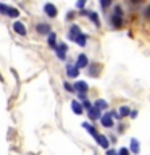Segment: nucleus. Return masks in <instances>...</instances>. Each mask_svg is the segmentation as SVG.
I'll return each mask as SVG.
<instances>
[{
  "label": "nucleus",
  "mask_w": 150,
  "mask_h": 155,
  "mask_svg": "<svg viewBox=\"0 0 150 155\" xmlns=\"http://www.w3.org/2000/svg\"><path fill=\"white\" fill-rule=\"evenodd\" d=\"M139 150H140L139 140L137 139H132V140H131V152H132V153H139Z\"/></svg>",
  "instance_id": "nucleus-17"
},
{
  "label": "nucleus",
  "mask_w": 150,
  "mask_h": 155,
  "mask_svg": "<svg viewBox=\"0 0 150 155\" xmlns=\"http://www.w3.org/2000/svg\"><path fill=\"white\" fill-rule=\"evenodd\" d=\"M48 36V45H50L52 48H55L57 47V36H55V32H50V34H47Z\"/></svg>",
  "instance_id": "nucleus-18"
},
{
  "label": "nucleus",
  "mask_w": 150,
  "mask_h": 155,
  "mask_svg": "<svg viewBox=\"0 0 150 155\" xmlns=\"http://www.w3.org/2000/svg\"><path fill=\"white\" fill-rule=\"evenodd\" d=\"M87 111H89V118L90 120H99L100 118V116H102V111L99 110V108H95V107H92V108H89V110H87Z\"/></svg>",
  "instance_id": "nucleus-11"
},
{
  "label": "nucleus",
  "mask_w": 150,
  "mask_h": 155,
  "mask_svg": "<svg viewBox=\"0 0 150 155\" xmlns=\"http://www.w3.org/2000/svg\"><path fill=\"white\" fill-rule=\"evenodd\" d=\"M82 105H84V107H86V108H87V110H89V108H92V105H90V102H89V100H87V99H86L84 102H82Z\"/></svg>",
  "instance_id": "nucleus-27"
},
{
  "label": "nucleus",
  "mask_w": 150,
  "mask_h": 155,
  "mask_svg": "<svg viewBox=\"0 0 150 155\" xmlns=\"http://www.w3.org/2000/svg\"><path fill=\"white\" fill-rule=\"evenodd\" d=\"M100 121H102V124H103L105 128H111V126H113V118H111L110 113L102 115V116H100Z\"/></svg>",
  "instance_id": "nucleus-7"
},
{
  "label": "nucleus",
  "mask_w": 150,
  "mask_h": 155,
  "mask_svg": "<svg viewBox=\"0 0 150 155\" xmlns=\"http://www.w3.org/2000/svg\"><path fill=\"white\" fill-rule=\"evenodd\" d=\"M100 3H102V7H103V8H108L111 5V0H100Z\"/></svg>",
  "instance_id": "nucleus-23"
},
{
  "label": "nucleus",
  "mask_w": 150,
  "mask_h": 155,
  "mask_svg": "<svg viewBox=\"0 0 150 155\" xmlns=\"http://www.w3.org/2000/svg\"><path fill=\"white\" fill-rule=\"evenodd\" d=\"M129 115H131V118H135V116H137V111H129Z\"/></svg>",
  "instance_id": "nucleus-29"
},
{
  "label": "nucleus",
  "mask_w": 150,
  "mask_h": 155,
  "mask_svg": "<svg viewBox=\"0 0 150 155\" xmlns=\"http://www.w3.org/2000/svg\"><path fill=\"white\" fill-rule=\"evenodd\" d=\"M106 155H118V153H116L115 150H108V152H106Z\"/></svg>",
  "instance_id": "nucleus-30"
},
{
  "label": "nucleus",
  "mask_w": 150,
  "mask_h": 155,
  "mask_svg": "<svg viewBox=\"0 0 150 155\" xmlns=\"http://www.w3.org/2000/svg\"><path fill=\"white\" fill-rule=\"evenodd\" d=\"M106 105H108V104H106L103 99H99V100L95 102L94 107H95V108H99V110H102V108H106Z\"/></svg>",
  "instance_id": "nucleus-20"
},
{
  "label": "nucleus",
  "mask_w": 150,
  "mask_h": 155,
  "mask_svg": "<svg viewBox=\"0 0 150 155\" xmlns=\"http://www.w3.org/2000/svg\"><path fill=\"white\" fill-rule=\"evenodd\" d=\"M7 12H8V5H5V3L0 2V13H2V15H7Z\"/></svg>",
  "instance_id": "nucleus-22"
},
{
  "label": "nucleus",
  "mask_w": 150,
  "mask_h": 155,
  "mask_svg": "<svg viewBox=\"0 0 150 155\" xmlns=\"http://www.w3.org/2000/svg\"><path fill=\"white\" fill-rule=\"evenodd\" d=\"M81 34V29H79V26H76V24H73V26L70 28V32H68V37L71 39V41H74V39L77 37Z\"/></svg>",
  "instance_id": "nucleus-10"
},
{
  "label": "nucleus",
  "mask_w": 150,
  "mask_h": 155,
  "mask_svg": "<svg viewBox=\"0 0 150 155\" xmlns=\"http://www.w3.org/2000/svg\"><path fill=\"white\" fill-rule=\"evenodd\" d=\"M76 68L77 70H82V68H87L89 66V60H87V57L84 55V53H81L79 57H77V60H76Z\"/></svg>",
  "instance_id": "nucleus-3"
},
{
  "label": "nucleus",
  "mask_w": 150,
  "mask_h": 155,
  "mask_svg": "<svg viewBox=\"0 0 150 155\" xmlns=\"http://www.w3.org/2000/svg\"><path fill=\"white\" fill-rule=\"evenodd\" d=\"M129 108H128V107H121V108H119V111H118V118H123V116H128L129 115Z\"/></svg>",
  "instance_id": "nucleus-19"
},
{
  "label": "nucleus",
  "mask_w": 150,
  "mask_h": 155,
  "mask_svg": "<svg viewBox=\"0 0 150 155\" xmlns=\"http://www.w3.org/2000/svg\"><path fill=\"white\" fill-rule=\"evenodd\" d=\"M55 48H57V57L60 58V60H65V58H66V50H68L66 44L60 42V44H58V45H57Z\"/></svg>",
  "instance_id": "nucleus-4"
},
{
  "label": "nucleus",
  "mask_w": 150,
  "mask_h": 155,
  "mask_svg": "<svg viewBox=\"0 0 150 155\" xmlns=\"http://www.w3.org/2000/svg\"><path fill=\"white\" fill-rule=\"evenodd\" d=\"M82 128H84V129H86V131H87V133H89L90 136H94V137L97 139V136H99V133L95 131V128H94L92 124H89V123H82Z\"/></svg>",
  "instance_id": "nucleus-12"
},
{
  "label": "nucleus",
  "mask_w": 150,
  "mask_h": 155,
  "mask_svg": "<svg viewBox=\"0 0 150 155\" xmlns=\"http://www.w3.org/2000/svg\"><path fill=\"white\" fill-rule=\"evenodd\" d=\"M81 15H82V16H86V15H87V16L92 19V23H94L97 28H100V18H99V15H97L95 12H87V10H82Z\"/></svg>",
  "instance_id": "nucleus-2"
},
{
  "label": "nucleus",
  "mask_w": 150,
  "mask_h": 155,
  "mask_svg": "<svg viewBox=\"0 0 150 155\" xmlns=\"http://www.w3.org/2000/svg\"><path fill=\"white\" fill-rule=\"evenodd\" d=\"M97 142H99V145H100V147H103V149H108V145H110L108 139H106L105 136H102V134L97 136Z\"/></svg>",
  "instance_id": "nucleus-13"
},
{
  "label": "nucleus",
  "mask_w": 150,
  "mask_h": 155,
  "mask_svg": "<svg viewBox=\"0 0 150 155\" xmlns=\"http://www.w3.org/2000/svg\"><path fill=\"white\" fill-rule=\"evenodd\" d=\"M44 12H45V15H48L50 18L57 16V7L53 3H45L44 5Z\"/></svg>",
  "instance_id": "nucleus-5"
},
{
  "label": "nucleus",
  "mask_w": 150,
  "mask_h": 155,
  "mask_svg": "<svg viewBox=\"0 0 150 155\" xmlns=\"http://www.w3.org/2000/svg\"><path fill=\"white\" fill-rule=\"evenodd\" d=\"M74 42L77 44V45H79V47H84L86 45V44H87V36H84V34H79V36H77L76 39H74Z\"/></svg>",
  "instance_id": "nucleus-16"
},
{
  "label": "nucleus",
  "mask_w": 150,
  "mask_h": 155,
  "mask_svg": "<svg viewBox=\"0 0 150 155\" xmlns=\"http://www.w3.org/2000/svg\"><path fill=\"white\" fill-rule=\"evenodd\" d=\"M84 5H86V0H77L76 7H77V8H84Z\"/></svg>",
  "instance_id": "nucleus-25"
},
{
  "label": "nucleus",
  "mask_w": 150,
  "mask_h": 155,
  "mask_svg": "<svg viewBox=\"0 0 150 155\" xmlns=\"http://www.w3.org/2000/svg\"><path fill=\"white\" fill-rule=\"evenodd\" d=\"M111 24H113L116 29L121 28L123 26V16H116V15H113V16H111Z\"/></svg>",
  "instance_id": "nucleus-14"
},
{
  "label": "nucleus",
  "mask_w": 150,
  "mask_h": 155,
  "mask_svg": "<svg viewBox=\"0 0 150 155\" xmlns=\"http://www.w3.org/2000/svg\"><path fill=\"white\" fill-rule=\"evenodd\" d=\"M71 110L74 111L76 115H81V113H82V107H81V104H79L77 100H73V102H71Z\"/></svg>",
  "instance_id": "nucleus-15"
},
{
  "label": "nucleus",
  "mask_w": 150,
  "mask_h": 155,
  "mask_svg": "<svg viewBox=\"0 0 150 155\" xmlns=\"http://www.w3.org/2000/svg\"><path fill=\"white\" fill-rule=\"evenodd\" d=\"M13 29H15V32L16 34H19V36H26V28H24V24L21 23V21H16L13 24Z\"/></svg>",
  "instance_id": "nucleus-9"
},
{
  "label": "nucleus",
  "mask_w": 150,
  "mask_h": 155,
  "mask_svg": "<svg viewBox=\"0 0 150 155\" xmlns=\"http://www.w3.org/2000/svg\"><path fill=\"white\" fill-rule=\"evenodd\" d=\"M132 2H134V3H135V2H137V3H139V2H142V0H132Z\"/></svg>",
  "instance_id": "nucleus-31"
},
{
  "label": "nucleus",
  "mask_w": 150,
  "mask_h": 155,
  "mask_svg": "<svg viewBox=\"0 0 150 155\" xmlns=\"http://www.w3.org/2000/svg\"><path fill=\"white\" fill-rule=\"evenodd\" d=\"M63 86H65V89H66L68 92H73V86L70 84V82H65V84H63Z\"/></svg>",
  "instance_id": "nucleus-26"
},
{
  "label": "nucleus",
  "mask_w": 150,
  "mask_h": 155,
  "mask_svg": "<svg viewBox=\"0 0 150 155\" xmlns=\"http://www.w3.org/2000/svg\"><path fill=\"white\" fill-rule=\"evenodd\" d=\"M90 74H92V76H95V74H97V68H95V66H92V68H90Z\"/></svg>",
  "instance_id": "nucleus-28"
},
{
  "label": "nucleus",
  "mask_w": 150,
  "mask_h": 155,
  "mask_svg": "<svg viewBox=\"0 0 150 155\" xmlns=\"http://www.w3.org/2000/svg\"><path fill=\"white\" fill-rule=\"evenodd\" d=\"M36 31H37L39 34H42V36H47V34L52 32V31H50V26H48V24H45V23L37 24V26H36Z\"/></svg>",
  "instance_id": "nucleus-6"
},
{
  "label": "nucleus",
  "mask_w": 150,
  "mask_h": 155,
  "mask_svg": "<svg viewBox=\"0 0 150 155\" xmlns=\"http://www.w3.org/2000/svg\"><path fill=\"white\" fill-rule=\"evenodd\" d=\"M7 15L8 16H11V18H16L18 15H19V12L16 8H13V7H8V12H7Z\"/></svg>",
  "instance_id": "nucleus-21"
},
{
  "label": "nucleus",
  "mask_w": 150,
  "mask_h": 155,
  "mask_svg": "<svg viewBox=\"0 0 150 155\" xmlns=\"http://www.w3.org/2000/svg\"><path fill=\"white\" fill-rule=\"evenodd\" d=\"M66 74L68 78H77L79 76V70L76 68V65H66Z\"/></svg>",
  "instance_id": "nucleus-8"
},
{
  "label": "nucleus",
  "mask_w": 150,
  "mask_h": 155,
  "mask_svg": "<svg viewBox=\"0 0 150 155\" xmlns=\"http://www.w3.org/2000/svg\"><path fill=\"white\" fill-rule=\"evenodd\" d=\"M116 153H118V155H129V150L128 149H119V152H116Z\"/></svg>",
  "instance_id": "nucleus-24"
},
{
  "label": "nucleus",
  "mask_w": 150,
  "mask_h": 155,
  "mask_svg": "<svg viewBox=\"0 0 150 155\" xmlns=\"http://www.w3.org/2000/svg\"><path fill=\"white\" fill-rule=\"evenodd\" d=\"M87 89H89V86H87L84 81H77V82H74V86H73V91L77 92V94H79L82 99H86V92H87Z\"/></svg>",
  "instance_id": "nucleus-1"
}]
</instances>
